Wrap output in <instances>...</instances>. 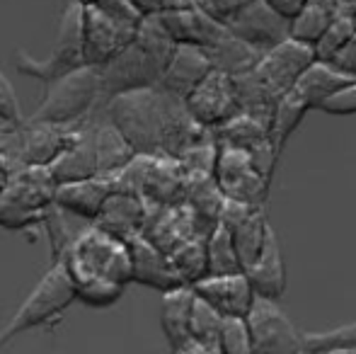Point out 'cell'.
Returning a JSON list of instances; mask_svg holds the SVG:
<instances>
[{
    "label": "cell",
    "mask_w": 356,
    "mask_h": 354,
    "mask_svg": "<svg viewBox=\"0 0 356 354\" xmlns=\"http://www.w3.org/2000/svg\"><path fill=\"white\" fill-rule=\"evenodd\" d=\"M104 109L136 153L179 158L213 131L194 119L184 97L163 86L117 92L104 99Z\"/></svg>",
    "instance_id": "cell-1"
},
{
    "label": "cell",
    "mask_w": 356,
    "mask_h": 354,
    "mask_svg": "<svg viewBox=\"0 0 356 354\" xmlns=\"http://www.w3.org/2000/svg\"><path fill=\"white\" fill-rule=\"evenodd\" d=\"M177 42L165 29L158 15L143 17L136 37L102 66L104 99L136 88L160 86Z\"/></svg>",
    "instance_id": "cell-2"
},
{
    "label": "cell",
    "mask_w": 356,
    "mask_h": 354,
    "mask_svg": "<svg viewBox=\"0 0 356 354\" xmlns=\"http://www.w3.org/2000/svg\"><path fill=\"white\" fill-rule=\"evenodd\" d=\"M56 187L58 179L49 166H17L0 192V226L8 231L44 226L56 202Z\"/></svg>",
    "instance_id": "cell-3"
},
{
    "label": "cell",
    "mask_w": 356,
    "mask_h": 354,
    "mask_svg": "<svg viewBox=\"0 0 356 354\" xmlns=\"http://www.w3.org/2000/svg\"><path fill=\"white\" fill-rule=\"evenodd\" d=\"M63 262H66L73 282L90 277L109 279V282L124 284V287L134 282V262L129 241L112 236L95 221L80 233L78 241L68 250V255L63 257Z\"/></svg>",
    "instance_id": "cell-4"
},
{
    "label": "cell",
    "mask_w": 356,
    "mask_h": 354,
    "mask_svg": "<svg viewBox=\"0 0 356 354\" xmlns=\"http://www.w3.org/2000/svg\"><path fill=\"white\" fill-rule=\"evenodd\" d=\"M104 102L102 68L85 63L47 83L42 102L29 119L54 124H75Z\"/></svg>",
    "instance_id": "cell-5"
},
{
    "label": "cell",
    "mask_w": 356,
    "mask_h": 354,
    "mask_svg": "<svg viewBox=\"0 0 356 354\" xmlns=\"http://www.w3.org/2000/svg\"><path fill=\"white\" fill-rule=\"evenodd\" d=\"M75 301H78V293H75V284L68 274L66 262H51L47 274L39 279V284L29 291L22 306L15 311L8 325L0 330V347L13 340L15 335H22L32 328H42L58 321Z\"/></svg>",
    "instance_id": "cell-6"
},
{
    "label": "cell",
    "mask_w": 356,
    "mask_h": 354,
    "mask_svg": "<svg viewBox=\"0 0 356 354\" xmlns=\"http://www.w3.org/2000/svg\"><path fill=\"white\" fill-rule=\"evenodd\" d=\"M85 27H83V3L71 0L63 8L58 22L56 47L47 58H34L27 51H15V68L29 78L49 83L51 78L63 76L73 68L85 66Z\"/></svg>",
    "instance_id": "cell-7"
},
{
    "label": "cell",
    "mask_w": 356,
    "mask_h": 354,
    "mask_svg": "<svg viewBox=\"0 0 356 354\" xmlns=\"http://www.w3.org/2000/svg\"><path fill=\"white\" fill-rule=\"evenodd\" d=\"M216 182L228 199H238L250 207H264L272 177H267L254 163L252 153L238 146L218 143Z\"/></svg>",
    "instance_id": "cell-8"
},
{
    "label": "cell",
    "mask_w": 356,
    "mask_h": 354,
    "mask_svg": "<svg viewBox=\"0 0 356 354\" xmlns=\"http://www.w3.org/2000/svg\"><path fill=\"white\" fill-rule=\"evenodd\" d=\"M252 350L259 354H296L305 352V332L286 316L279 301L254 296L252 308L248 311Z\"/></svg>",
    "instance_id": "cell-9"
},
{
    "label": "cell",
    "mask_w": 356,
    "mask_h": 354,
    "mask_svg": "<svg viewBox=\"0 0 356 354\" xmlns=\"http://www.w3.org/2000/svg\"><path fill=\"white\" fill-rule=\"evenodd\" d=\"M85 27V61L102 68L112 56H117L134 37L141 22L124 19L104 10L99 3H83Z\"/></svg>",
    "instance_id": "cell-10"
},
{
    "label": "cell",
    "mask_w": 356,
    "mask_h": 354,
    "mask_svg": "<svg viewBox=\"0 0 356 354\" xmlns=\"http://www.w3.org/2000/svg\"><path fill=\"white\" fill-rule=\"evenodd\" d=\"M73 124H54L24 119L15 124V141L8 156L17 166H51L71 141Z\"/></svg>",
    "instance_id": "cell-11"
},
{
    "label": "cell",
    "mask_w": 356,
    "mask_h": 354,
    "mask_svg": "<svg viewBox=\"0 0 356 354\" xmlns=\"http://www.w3.org/2000/svg\"><path fill=\"white\" fill-rule=\"evenodd\" d=\"M143 236L170 255L175 248L187 243L189 238H197V236L207 238V233H204L197 214L192 211V207L187 202L182 204L148 202V216H145Z\"/></svg>",
    "instance_id": "cell-12"
},
{
    "label": "cell",
    "mask_w": 356,
    "mask_h": 354,
    "mask_svg": "<svg viewBox=\"0 0 356 354\" xmlns=\"http://www.w3.org/2000/svg\"><path fill=\"white\" fill-rule=\"evenodd\" d=\"M189 112L194 114L199 124L207 129H218L228 119H233L240 112L238 97H235L233 76L220 68H213L192 92L184 97Z\"/></svg>",
    "instance_id": "cell-13"
},
{
    "label": "cell",
    "mask_w": 356,
    "mask_h": 354,
    "mask_svg": "<svg viewBox=\"0 0 356 354\" xmlns=\"http://www.w3.org/2000/svg\"><path fill=\"white\" fill-rule=\"evenodd\" d=\"M315 47L305 42H298L293 37H286L284 42H279L277 47L267 49L259 56L254 71L262 76V81L277 95L289 92L291 88L298 83V78L303 76V71L315 61Z\"/></svg>",
    "instance_id": "cell-14"
},
{
    "label": "cell",
    "mask_w": 356,
    "mask_h": 354,
    "mask_svg": "<svg viewBox=\"0 0 356 354\" xmlns=\"http://www.w3.org/2000/svg\"><path fill=\"white\" fill-rule=\"evenodd\" d=\"M225 27L262 54L291 37V19L282 17L264 0H252L250 5H245Z\"/></svg>",
    "instance_id": "cell-15"
},
{
    "label": "cell",
    "mask_w": 356,
    "mask_h": 354,
    "mask_svg": "<svg viewBox=\"0 0 356 354\" xmlns=\"http://www.w3.org/2000/svg\"><path fill=\"white\" fill-rule=\"evenodd\" d=\"M194 291L223 316H248L257 296L245 269L230 274H207L194 284Z\"/></svg>",
    "instance_id": "cell-16"
},
{
    "label": "cell",
    "mask_w": 356,
    "mask_h": 354,
    "mask_svg": "<svg viewBox=\"0 0 356 354\" xmlns=\"http://www.w3.org/2000/svg\"><path fill=\"white\" fill-rule=\"evenodd\" d=\"M158 17L177 44H194L207 51L228 34V27L199 5L184 10H168V13H160Z\"/></svg>",
    "instance_id": "cell-17"
},
{
    "label": "cell",
    "mask_w": 356,
    "mask_h": 354,
    "mask_svg": "<svg viewBox=\"0 0 356 354\" xmlns=\"http://www.w3.org/2000/svg\"><path fill=\"white\" fill-rule=\"evenodd\" d=\"M49 168L54 170L58 182L99 175L97 146H95L92 124H90L88 117H83L80 122L73 124L71 141L66 143V148L58 153V158Z\"/></svg>",
    "instance_id": "cell-18"
},
{
    "label": "cell",
    "mask_w": 356,
    "mask_h": 354,
    "mask_svg": "<svg viewBox=\"0 0 356 354\" xmlns=\"http://www.w3.org/2000/svg\"><path fill=\"white\" fill-rule=\"evenodd\" d=\"M134 262V282L150 287L155 291H168V289L179 287L182 277L172 265V257L165 250H160L155 243H150L145 236H136L129 241Z\"/></svg>",
    "instance_id": "cell-19"
},
{
    "label": "cell",
    "mask_w": 356,
    "mask_h": 354,
    "mask_svg": "<svg viewBox=\"0 0 356 354\" xmlns=\"http://www.w3.org/2000/svg\"><path fill=\"white\" fill-rule=\"evenodd\" d=\"M145 216H148V202L143 197L112 189V194L107 197L95 223L107 233H112V236L131 241L136 236H143Z\"/></svg>",
    "instance_id": "cell-20"
},
{
    "label": "cell",
    "mask_w": 356,
    "mask_h": 354,
    "mask_svg": "<svg viewBox=\"0 0 356 354\" xmlns=\"http://www.w3.org/2000/svg\"><path fill=\"white\" fill-rule=\"evenodd\" d=\"M211 71L213 63L207 49L194 47V44H177L172 56H170V63L165 68L160 86L170 90L172 95H177V97H187Z\"/></svg>",
    "instance_id": "cell-21"
},
{
    "label": "cell",
    "mask_w": 356,
    "mask_h": 354,
    "mask_svg": "<svg viewBox=\"0 0 356 354\" xmlns=\"http://www.w3.org/2000/svg\"><path fill=\"white\" fill-rule=\"evenodd\" d=\"M194 298H197V291L189 284H179V287L163 291V298H160V328H163L172 352H182V347L192 340L189 321H192Z\"/></svg>",
    "instance_id": "cell-22"
},
{
    "label": "cell",
    "mask_w": 356,
    "mask_h": 354,
    "mask_svg": "<svg viewBox=\"0 0 356 354\" xmlns=\"http://www.w3.org/2000/svg\"><path fill=\"white\" fill-rule=\"evenodd\" d=\"M112 179L102 175L68 179V182H58L56 204H61L63 209L78 214V216L88 218V221H95L97 214L102 211L107 197L112 194Z\"/></svg>",
    "instance_id": "cell-23"
},
{
    "label": "cell",
    "mask_w": 356,
    "mask_h": 354,
    "mask_svg": "<svg viewBox=\"0 0 356 354\" xmlns=\"http://www.w3.org/2000/svg\"><path fill=\"white\" fill-rule=\"evenodd\" d=\"M187 194V172L179 158L153 156L143 184V199L153 204H182Z\"/></svg>",
    "instance_id": "cell-24"
},
{
    "label": "cell",
    "mask_w": 356,
    "mask_h": 354,
    "mask_svg": "<svg viewBox=\"0 0 356 354\" xmlns=\"http://www.w3.org/2000/svg\"><path fill=\"white\" fill-rule=\"evenodd\" d=\"M245 274H248L250 282H252V289L257 296L274 298V301H279V298L284 296L286 265H284L282 246H279L274 228H272V233H269L267 243H264L262 252L257 255V260L245 267Z\"/></svg>",
    "instance_id": "cell-25"
},
{
    "label": "cell",
    "mask_w": 356,
    "mask_h": 354,
    "mask_svg": "<svg viewBox=\"0 0 356 354\" xmlns=\"http://www.w3.org/2000/svg\"><path fill=\"white\" fill-rule=\"evenodd\" d=\"M349 81H354V78L344 76V73L337 71L330 61L315 58V61L303 71V76L298 78V83H296L291 90H293V92L298 95V97L303 99L310 109H318L320 104L330 97V95L337 92V90L342 86H347Z\"/></svg>",
    "instance_id": "cell-26"
},
{
    "label": "cell",
    "mask_w": 356,
    "mask_h": 354,
    "mask_svg": "<svg viewBox=\"0 0 356 354\" xmlns=\"http://www.w3.org/2000/svg\"><path fill=\"white\" fill-rule=\"evenodd\" d=\"M213 131H216L218 143L238 146V148H245V151H254V148L272 141V122L250 112H238L233 119L220 124Z\"/></svg>",
    "instance_id": "cell-27"
},
{
    "label": "cell",
    "mask_w": 356,
    "mask_h": 354,
    "mask_svg": "<svg viewBox=\"0 0 356 354\" xmlns=\"http://www.w3.org/2000/svg\"><path fill=\"white\" fill-rule=\"evenodd\" d=\"M225 228H228L230 236H233V241H235V248H238L243 269L257 260V255L262 252L264 243H267L269 233H272V226H269V221H267L264 207L250 209L240 221L230 223V226H225Z\"/></svg>",
    "instance_id": "cell-28"
},
{
    "label": "cell",
    "mask_w": 356,
    "mask_h": 354,
    "mask_svg": "<svg viewBox=\"0 0 356 354\" xmlns=\"http://www.w3.org/2000/svg\"><path fill=\"white\" fill-rule=\"evenodd\" d=\"M92 221L78 216V214L63 209L61 204L54 202L51 209L47 211L44 218V231L49 236V250H51V262L63 260L68 255V250L73 248V243L78 241V236L90 226Z\"/></svg>",
    "instance_id": "cell-29"
},
{
    "label": "cell",
    "mask_w": 356,
    "mask_h": 354,
    "mask_svg": "<svg viewBox=\"0 0 356 354\" xmlns=\"http://www.w3.org/2000/svg\"><path fill=\"white\" fill-rule=\"evenodd\" d=\"M337 0H305L298 15L291 19V37L315 47L320 37L330 29V24L337 19Z\"/></svg>",
    "instance_id": "cell-30"
},
{
    "label": "cell",
    "mask_w": 356,
    "mask_h": 354,
    "mask_svg": "<svg viewBox=\"0 0 356 354\" xmlns=\"http://www.w3.org/2000/svg\"><path fill=\"white\" fill-rule=\"evenodd\" d=\"M233 86H235V97H238L240 112L257 114V117H264L272 122V112L282 95L274 92L254 68L233 76Z\"/></svg>",
    "instance_id": "cell-31"
},
{
    "label": "cell",
    "mask_w": 356,
    "mask_h": 354,
    "mask_svg": "<svg viewBox=\"0 0 356 354\" xmlns=\"http://www.w3.org/2000/svg\"><path fill=\"white\" fill-rule=\"evenodd\" d=\"M209 56H211L213 68H220V71L230 73V76H238L243 71H250V68L257 66L262 51L254 47H250L248 42H243L240 37H235L228 29L223 39H220L216 47L209 49Z\"/></svg>",
    "instance_id": "cell-32"
},
{
    "label": "cell",
    "mask_w": 356,
    "mask_h": 354,
    "mask_svg": "<svg viewBox=\"0 0 356 354\" xmlns=\"http://www.w3.org/2000/svg\"><path fill=\"white\" fill-rule=\"evenodd\" d=\"M223 318H225L223 313L218 308H213L209 301H204L202 296L194 298L189 332H192V340H197L207 354H220L218 340H220V328H223Z\"/></svg>",
    "instance_id": "cell-33"
},
{
    "label": "cell",
    "mask_w": 356,
    "mask_h": 354,
    "mask_svg": "<svg viewBox=\"0 0 356 354\" xmlns=\"http://www.w3.org/2000/svg\"><path fill=\"white\" fill-rule=\"evenodd\" d=\"M308 112H310V107L293 92V90H289V92H284L282 97H279L277 107H274V112H272V141L279 153L284 151L286 141H289L291 134L298 129V124L303 122V117Z\"/></svg>",
    "instance_id": "cell-34"
},
{
    "label": "cell",
    "mask_w": 356,
    "mask_h": 354,
    "mask_svg": "<svg viewBox=\"0 0 356 354\" xmlns=\"http://www.w3.org/2000/svg\"><path fill=\"white\" fill-rule=\"evenodd\" d=\"M172 265L179 272L184 284L194 287L199 279H204L209 274V255H207V238L197 236L189 238L187 243H182L179 248H175L170 252Z\"/></svg>",
    "instance_id": "cell-35"
},
{
    "label": "cell",
    "mask_w": 356,
    "mask_h": 354,
    "mask_svg": "<svg viewBox=\"0 0 356 354\" xmlns=\"http://www.w3.org/2000/svg\"><path fill=\"white\" fill-rule=\"evenodd\" d=\"M207 255H209V274L243 272L238 248H235L233 236H230V231L223 223H218L207 236Z\"/></svg>",
    "instance_id": "cell-36"
},
{
    "label": "cell",
    "mask_w": 356,
    "mask_h": 354,
    "mask_svg": "<svg viewBox=\"0 0 356 354\" xmlns=\"http://www.w3.org/2000/svg\"><path fill=\"white\" fill-rule=\"evenodd\" d=\"M75 284V293H78V301H83L85 306L92 308H107L112 303H117L124 293V284L109 282V279H99V277H90V279H80Z\"/></svg>",
    "instance_id": "cell-37"
},
{
    "label": "cell",
    "mask_w": 356,
    "mask_h": 354,
    "mask_svg": "<svg viewBox=\"0 0 356 354\" xmlns=\"http://www.w3.org/2000/svg\"><path fill=\"white\" fill-rule=\"evenodd\" d=\"M305 352H356V323L325 332H305Z\"/></svg>",
    "instance_id": "cell-38"
},
{
    "label": "cell",
    "mask_w": 356,
    "mask_h": 354,
    "mask_svg": "<svg viewBox=\"0 0 356 354\" xmlns=\"http://www.w3.org/2000/svg\"><path fill=\"white\" fill-rule=\"evenodd\" d=\"M220 354H252V332L248 316H225L218 340Z\"/></svg>",
    "instance_id": "cell-39"
},
{
    "label": "cell",
    "mask_w": 356,
    "mask_h": 354,
    "mask_svg": "<svg viewBox=\"0 0 356 354\" xmlns=\"http://www.w3.org/2000/svg\"><path fill=\"white\" fill-rule=\"evenodd\" d=\"M354 37H356V19L339 13L337 19L330 24V29L320 37V42L315 44V56L323 58V61H330V58H332L344 44L352 42Z\"/></svg>",
    "instance_id": "cell-40"
},
{
    "label": "cell",
    "mask_w": 356,
    "mask_h": 354,
    "mask_svg": "<svg viewBox=\"0 0 356 354\" xmlns=\"http://www.w3.org/2000/svg\"><path fill=\"white\" fill-rule=\"evenodd\" d=\"M150 161H153L150 153H136L122 170L109 177L112 179V187L119 189V192H131L143 197V184H145V175H148Z\"/></svg>",
    "instance_id": "cell-41"
},
{
    "label": "cell",
    "mask_w": 356,
    "mask_h": 354,
    "mask_svg": "<svg viewBox=\"0 0 356 354\" xmlns=\"http://www.w3.org/2000/svg\"><path fill=\"white\" fill-rule=\"evenodd\" d=\"M318 109L325 114H332V117H349V114H356V78L349 81L347 86L339 88L337 92L330 95Z\"/></svg>",
    "instance_id": "cell-42"
},
{
    "label": "cell",
    "mask_w": 356,
    "mask_h": 354,
    "mask_svg": "<svg viewBox=\"0 0 356 354\" xmlns=\"http://www.w3.org/2000/svg\"><path fill=\"white\" fill-rule=\"evenodd\" d=\"M0 119L5 124H19L24 122L22 107H19L17 92H15L13 83L5 78V73L0 71Z\"/></svg>",
    "instance_id": "cell-43"
},
{
    "label": "cell",
    "mask_w": 356,
    "mask_h": 354,
    "mask_svg": "<svg viewBox=\"0 0 356 354\" xmlns=\"http://www.w3.org/2000/svg\"><path fill=\"white\" fill-rule=\"evenodd\" d=\"M197 3H199V8H204L211 17L218 19V22L228 24L230 19H233L245 5L252 3V0H197Z\"/></svg>",
    "instance_id": "cell-44"
},
{
    "label": "cell",
    "mask_w": 356,
    "mask_h": 354,
    "mask_svg": "<svg viewBox=\"0 0 356 354\" xmlns=\"http://www.w3.org/2000/svg\"><path fill=\"white\" fill-rule=\"evenodd\" d=\"M330 63H332L337 71H342L344 76L356 78V37L352 39V42L344 44V47L339 49L332 58H330Z\"/></svg>",
    "instance_id": "cell-45"
},
{
    "label": "cell",
    "mask_w": 356,
    "mask_h": 354,
    "mask_svg": "<svg viewBox=\"0 0 356 354\" xmlns=\"http://www.w3.org/2000/svg\"><path fill=\"white\" fill-rule=\"evenodd\" d=\"M272 10H277L282 17L286 19H293L298 15V10L305 5V0H264Z\"/></svg>",
    "instance_id": "cell-46"
},
{
    "label": "cell",
    "mask_w": 356,
    "mask_h": 354,
    "mask_svg": "<svg viewBox=\"0 0 356 354\" xmlns=\"http://www.w3.org/2000/svg\"><path fill=\"white\" fill-rule=\"evenodd\" d=\"M138 10H141L143 17H150V15H160L168 5V0H131Z\"/></svg>",
    "instance_id": "cell-47"
},
{
    "label": "cell",
    "mask_w": 356,
    "mask_h": 354,
    "mask_svg": "<svg viewBox=\"0 0 356 354\" xmlns=\"http://www.w3.org/2000/svg\"><path fill=\"white\" fill-rule=\"evenodd\" d=\"M13 141H15V124H3V127H0V156L10 153Z\"/></svg>",
    "instance_id": "cell-48"
},
{
    "label": "cell",
    "mask_w": 356,
    "mask_h": 354,
    "mask_svg": "<svg viewBox=\"0 0 356 354\" xmlns=\"http://www.w3.org/2000/svg\"><path fill=\"white\" fill-rule=\"evenodd\" d=\"M13 170H15L13 158H10L8 153H3V156H0V192L5 189V184H8L10 175H13Z\"/></svg>",
    "instance_id": "cell-49"
},
{
    "label": "cell",
    "mask_w": 356,
    "mask_h": 354,
    "mask_svg": "<svg viewBox=\"0 0 356 354\" xmlns=\"http://www.w3.org/2000/svg\"><path fill=\"white\" fill-rule=\"evenodd\" d=\"M337 8L342 15H349V17L356 19V0H337Z\"/></svg>",
    "instance_id": "cell-50"
},
{
    "label": "cell",
    "mask_w": 356,
    "mask_h": 354,
    "mask_svg": "<svg viewBox=\"0 0 356 354\" xmlns=\"http://www.w3.org/2000/svg\"><path fill=\"white\" fill-rule=\"evenodd\" d=\"M80 3H92V0H80Z\"/></svg>",
    "instance_id": "cell-51"
}]
</instances>
